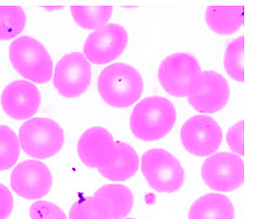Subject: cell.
I'll list each match as a JSON object with an SVG mask.
<instances>
[{
	"label": "cell",
	"mask_w": 253,
	"mask_h": 219,
	"mask_svg": "<svg viewBox=\"0 0 253 219\" xmlns=\"http://www.w3.org/2000/svg\"><path fill=\"white\" fill-rule=\"evenodd\" d=\"M28 219H69L63 209L51 200H39L30 203Z\"/></svg>",
	"instance_id": "cell-22"
},
{
	"label": "cell",
	"mask_w": 253,
	"mask_h": 219,
	"mask_svg": "<svg viewBox=\"0 0 253 219\" xmlns=\"http://www.w3.org/2000/svg\"><path fill=\"white\" fill-rule=\"evenodd\" d=\"M128 42V32L125 26L107 24L87 36L83 53L92 65L108 66L125 53Z\"/></svg>",
	"instance_id": "cell-12"
},
{
	"label": "cell",
	"mask_w": 253,
	"mask_h": 219,
	"mask_svg": "<svg viewBox=\"0 0 253 219\" xmlns=\"http://www.w3.org/2000/svg\"><path fill=\"white\" fill-rule=\"evenodd\" d=\"M13 70L24 80L34 84H47L52 79L54 65L42 43L29 35H21L8 47Z\"/></svg>",
	"instance_id": "cell-4"
},
{
	"label": "cell",
	"mask_w": 253,
	"mask_h": 219,
	"mask_svg": "<svg viewBox=\"0 0 253 219\" xmlns=\"http://www.w3.org/2000/svg\"><path fill=\"white\" fill-rule=\"evenodd\" d=\"M143 77L136 68L117 62L108 65L99 73L96 91L105 104L119 110L128 109L141 101Z\"/></svg>",
	"instance_id": "cell-2"
},
{
	"label": "cell",
	"mask_w": 253,
	"mask_h": 219,
	"mask_svg": "<svg viewBox=\"0 0 253 219\" xmlns=\"http://www.w3.org/2000/svg\"><path fill=\"white\" fill-rule=\"evenodd\" d=\"M144 201L145 204L148 206H151V205H155L156 201H157V197L156 195L153 192H148L147 194H145V197H144Z\"/></svg>",
	"instance_id": "cell-25"
},
{
	"label": "cell",
	"mask_w": 253,
	"mask_h": 219,
	"mask_svg": "<svg viewBox=\"0 0 253 219\" xmlns=\"http://www.w3.org/2000/svg\"><path fill=\"white\" fill-rule=\"evenodd\" d=\"M42 96L38 86L24 79L9 82L2 90L0 106L7 117L15 121H27L40 111Z\"/></svg>",
	"instance_id": "cell-14"
},
{
	"label": "cell",
	"mask_w": 253,
	"mask_h": 219,
	"mask_svg": "<svg viewBox=\"0 0 253 219\" xmlns=\"http://www.w3.org/2000/svg\"><path fill=\"white\" fill-rule=\"evenodd\" d=\"M235 207L223 194H204L190 205L187 219H235Z\"/></svg>",
	"instance_id": "cell-16"
},
{
	"label": "cell",
	"mask_w": 253,
	"mask_h": 219,
	"mask_svg": "<svg viewBox=\"0 0 253 219\" xmlns=\"http://www.w3.org/2000/svg\"><path fill=\"white\" fill-rule=\"evenodd\" d=\"M231 91L227 79L214 70L202 71L188 94V103L199 114H215L230 102Z\"/></svg>",
	"instance_id": "cell-11"
},
{
	"label": "cell",
	"mask_w": 253,
	"mask_h": 219,
	"mask_svg": "<svg viewBox=\"0 0 253 219\" xmlns=\"http://www.w3.org/2000/svg\"><path fill=\"white\" fill-rule=\"evenodd\" d=\"M41 7L47 12H54V11H59V10L65 8L64 6H42Z\"/></svg>",
	"instance_id": "cell-26"
},
{
	"label": "cell",
	"mask_w": 253,
	"mask_h": 219,
	"mask_svg": "<svg viewBox=\"0 0 253 219\" xmlns=\"http://www.w3.org/2000/svg\"><path fill=\"white\" fill-rule=\"evenodd\" d=\"M67 215L69 219H116L110 203L99 188L91 196L75 200Z\"/></svg>",
	"instance_id": "cell-17"
},
{
	"label": "cell",
	"mask_w": 253,
	"mask_h": 219,
	"mask_svg": "<svg viewBox=\"0 0 253 219\" xmlns=\"http://www.w3.org/2000/svg\"><path fill=\"white\" fill-rule=\"evenodd\" d=\"M200 175L204 184L212 191L232 192L244 184V162L242 157L233 152H215L204 161Z\"/></svg>",
	"instance_id": "cell-10"
},
{
	"label": "cell",
	"mask_w": 253,
	"mask_h": 219,
	"mask_svg": "<svg viewBox=\"0 0 253 219\" xmlns=\"http://www.w3.org/2000/svg\"><path fill=\"white\" fill-rule=\"evenodd\" d=\"M53 186V175L47 164L40 160L27 158L19 161L9 175L12 193L23 201L46 199Z\"/></svg>",
	"instance_id": "cell-7"
},
{
	"label": "cell",
	"mask_w": 253,
	"mask_h": 219,
	"mask_svg": "<svg viewBox=\"0 0 253 219\" xmlns=\"http://www.w3.org/2000/svg\"><path fill=\"white\" fill-rule=\"evenodd\" d=\"M78 157L86 167L98 171L106 180L123 182L140 169V158L131 145L117 141L106 129L92 126L80 136Z\"/></svg>",
	"instance_id": "cell-1"
},
{
	"label": "cell",
	"mask_w": 253,
	"mask_h": 219,
	"mask_svg": "<svg viewBox=\"0 0 253 219\" xmlns=\"http://www.w3.org/2000/svg\"><path fill=\"white\" fill-rule=\"evenodd\" d=\"M21 154L17 132L7 125H0V172L12 170Z\"/></svg>",
	"instance_id": "cell-21"
},
{
	"label": "cell",
	"mask_w": 253,
	"mask_h": 219,
	"mask_svg": "<svg viewBox=\"0 0 253 219\" xmlns=\"http://www.w3.org/2000/svg\"><path fill=\"white\" fill-rule=\"evenodd\" d=\"M17 135L21 151L29 158L40 161L56 156L66 141L63 128L49 117H33L24 121Z\"/></svg>",
	"instance_id": "cell-5"
},
{
	"label": "cell",
	"mask_w": 253,
	"mask_h": 219,
	"mask_svg": "<svg viewBox=\"0 0 253 219\" xmlns=\"http://www.w3.org/2000/svg\"><path fill=\"white\" fill-rule=\"evenodd\" d=\"M225 142L233 153L240 157L244 156V121L243 119L229 128L225 135Z\"/></svg>",
	"instance_id": "cell-23"
},
{
	"label": "cell",
	"mask_w": 253,
	"mask_h": 219,
	"mask_svg": "<svg viewBox=\"0 0 253 219\" xmlns=\"http://www.w3.org/2000/svg\"><path fill=\"white\" fill-rule=\"evenodd\" d=\"M15 208L14 194L9 186L0 182V219H12Z\"/></svg>",
	"instance_id": "cell-24"
},
{
	"label": "cell",
	"mask_w": 253,
	"mask_h": 219,
	"mask_svg": "<svg viewBox=\"0 0 253 219\" xmlns=\"http://www.w3.org/2000/svg\"><path fill=\"white\" fill-rule=\"evenodd\" d=\"M137 219V218H125V219Z\"/></svg>",
	"instance_id": "cell-27"
},
{
	"label": "cell",
	"mask_w": 253,
	"mask_h": 219,
	"mask_svg": "<svg viewBox=\"0 0 253 219\" xmlns=\"http://www.w3.org/2000/svg\"><path fill=\"white\" fill-rule=\"evenodd\" d=\"M179 136L186 152L198 157L215 153L223 141L220 125L207 115H195L187 119L180 129Z\"/></svg>",
	"instance_id": "cell-13"
},
{
	"label": "cell",
	"mask_w": 253,
	"mask_h": 219,
	"mask_svg": "<svg viewBox=\"0 0 253 219\" xmlns=\"http://www.w3.org/2000/svg\"><path fill=\"white\" fill-rule=\"evenodd\" d=\"M205 22L212 33L220 36L235 35L243 27L245 9L243 6H209Z\"/></svg>",
	"instance_id": "cell-15"
},
{
	"label": "cell",
	"mask_w": 253,
	"mask_h": 219,
	"mask_svg": "<svg viewBox=\"0 0 253 219\" xmlns=\"http://www.w3.org/2000/svg\"><path fill=\"white\" fill-rule=\"evenodd\" d=\"M245 39L239 36L231 40L225 47L223 56V67L226 74L239 83H244L245 79L244 67Z\"/></svg>",
	"instance_id": "cell-20"
},
{
	"label": "cell",
	"mask_w": 253,
	"mask_h": 219,
	"mask_svg": "<svg viewBox=\"0 0 253 219\" xmlns=\"http://www.w3.org/2000/svg\"><path fill=\"white\" fill-rule=\"evenodd\" d=\"M176 118V108L169 99L147 96L136 103L131 110L129 128L131 135L141 142H158L172 131Z\"/></svg>",
	"instance_id": "cell-3"
},
{
	"label": "cell",
	"mask_w": 253,
	"mask_h": 219,
	"mask_svg": "<svg viewBox=\"0 0 253 219\" xmlns=\"http://www.w3.org/2000/svg\"><path fill=\"white\" fill-rule=\"evenodd\" d=\"M92 68L81 51H71L56 62L52 74L56 93L66 100L84 96L91 86Z\"/></svg>",
	"instance_id": "cell-8"
},
{
	"label": "cell",
	"mask_w": 253,
	"mask_h": 219,
	"mask_svg": "<svg viewBox=\"0 0 253 219\" xmlns=\"http://www.w3.org/2000/svg\"><path fill=\"white\" fill-rule=\"evenodd\" d=\"M70 13L73 21L85 31H96L106 26L114 13L113 6H71Z\"/></svg>",
	"instance_id": "cell-18"
},
{
	"label": "cell",
	"mask_w": 253,
	"mask_h": 219,
	"mask_svg": "<svg viewBox=\"0 0 253 219\" xmlns=\"http://www.w3.org/2000/svg\"><path fill=\"white\" fill-rule=\"evenodd\" d=\"M27 15L23 7L0 5V41L14 40L26 30Z\"/></svg>",
	"instance_id": "cell-19"
},
{
	"label": "cell",
	"mask_w": 253,
	"mask_h": 219,
	"mask_svg": "<svg viewBox=\"0 0 253 219\" xmlns=\"http://www.w3.org/2000/svg\"><path fill=\"white\" fill-rule=\"evenodd\" d=\"M140 169L150 188L159 193H176L185 184V170L181 161L163 148L144 152L140 159Z\"/></svg>",
	"instance_id": "cell-6"
},
{
	"label": "cell",
	"mask_w": 253,
	"mask_h": 219,
	"mask_svg": "<svg viewBox=\"0 0 253 219\" xmlns=\"http://www.w3.org/2000/svg\"><path fill=\"white\" fill-rule=\"evenodd\" d=\"M197 57L189 52H176L167 56L158 68V81L169 96L184 98L201 73Z\"/></svg>",
	"instance_id": "cell-9"
}]
</instances>
